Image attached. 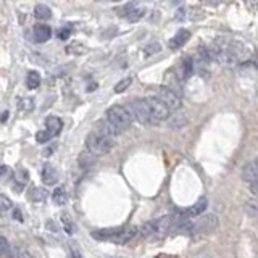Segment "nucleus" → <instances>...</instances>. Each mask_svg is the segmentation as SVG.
Segmentation results:
<instances>
[{
	"label": "nucleus",
	"instance_id": "34",
	"mask_svg": "<svg viewBox=\"0 0 258 258\" xmlns=\"http://www.w3.org/2000/svg\"><path fill=\"white\" fill-rule=\"evenodd\" d=\"M250 192L254 194L255 197H258V181H257V183H252L250 184Z\"/></svg>",
	"mask_w": 258,
	"mask_h": 258
},
{
	"label": "nucleus",
	"instance_id": "2",
	"mask_svg": "<svg viewBox=\"0 0 258 258\" xmlns=\"http://www.w3.org/2000/svg\"><path fill=\"white\" fill-rule=\"evenodd\" d=\"M107 120L112 123V125L118 129L120 132L128 129L134 121L131 112H129V108L123 107V105H113L112 108H108L107 110Z\"/></svg>",
	"mask_w": 258,
	"mask_h": 258
},
{
	"label": "nucleus",
	"instance_id": "37",
	"mask_svg": "<svg viewBox=\"0 0 258 258\" xmlns=\"http://www.w3.org/2000/svg\"><path fill=\"white\" fill-rule=\"evenodd\" d=\"M257 92H258V87H257Z\"/></svg>",
	"mask_w": 258,
	"mask_h": 258
},
{
	"label": "nucleus",
	"instance_id": "35",
	"mask_svg": "<svg viewBox=\"0 0 258 258\" xmlns=\"http://www.w3.org/2000/svg\"><path fill=\"white\" fill-rule=\"evenodd\" d=\"M8 168H6V166H0V178H2V176H5V174H8Z\"/></svg>",
	"mask_w": 258,
	"mask_h": 258
},
{
	"label": "nucleus",
	"instance_id": "31",
	"mask_svg": "<svg viewBox=\"0 0 258 258\" xmlns=\"http://www.w3.org/2000/svg\"><path fill=\"white\" fill-rule=\"evenodd\" d=\"M8 250H10V244H8V241H6L5 237L0 236V255L6 254V252H8Z\"/></svg>",
	"mask_w": 258,
	"mask_h": 258
},
{
	"label": "nucleus",
	"instance_id": "33",
	"mask_svg": "<svg viewBox=\"0 0 258 258\" xmlns=\"http://www.w3.org/2000/svg\"><path fill=\"white\" fill-rule=\"evenodd\" d=\"M71 258H82V254H81V250L77 249V247H71Z\"/></svg>",
	"mask_w": 258,
	"mask_h": 258
},
{
	"label": "nucleus",
	"instance_id": "13",
	"mask_svg": "<svg viewBox=\"0 0 258 258\" xmlns=\"http://www.w3.org/2000/svg\"><path fill=\"white\" fill-rule=\"evenodd\" d=\"M153 223H155V234H160V236L170 232L173 229V224H174L171 216H163V218H160Z\"/></svg>",
	"mask_w": 258,
	"mask_h": 258
},
{
	"label": "nucleus",
	"instance_id": "5",
	"mask_svg": "<svg viewBox=\"0 0 258 258\" xmlns=\"http://www.w3.org/2000/svg\"><path fill=\"white\" fill-rule=\"evenodd\" d=\"M165 103V105L170 108V112H178L183 107V102H181V97L178 95L176 90H173L170 87H161L158 89V94L155 95Z\"/></svg>",
	"mask_w": 258,
	"mask_h": 258
},
{
	"label": "nucleus",
	"instance_id": "27",
	"mask_svg": "<svg viewBox=\"0 0 258 258\" xmlns=\"http://www.w3.org/2000/svg\"><path fill=\"white\" fill-rule=\"evenodd\" d=\"M181 68H183V76L184 77H189L192 74V71H194V63H192L191 58H187V60L183 63V66H181Z\"/></svg>",
	"mask_w": 258,
	"mask_h": 258
},
{
	"label": "nucleus",
	"instance_id": "26",
	"mask_svg": "<svg viewBox=\"0 0 258 258\" xmlns=\"http://www.w3.org/2000/svg\"><path fill=\"white\" fill-rule=\"evenodd\" d=\"M11 210V200L5 195H0V213H6Z\"/></svg>",
	"mask_w": 258,
	"mask_h": 258
},
{
	"label": "nucleus",
	"instance_id": "25",
	"mask_svg": "<svg viewBox=\"0 0 258 258\" xmlns=\"http://www.w3.org/2000/svg\"><path fill=\"white\" fill-rule=\"evenodd\" d=\"M126 16H128V19L129 21H137V19H140L142 16H144V10L142 8H132L129 13H126Z\"/></svg>",
	"mask_w": 258,
	"mask_h": 258
},
{
	"label": "nucleus",
	"instance_id": "8",
	"mask_svg": "<svg viewBox=\"0 0 258 258\" xmlns=\"http://www.w3.org/2000/svg\"><path fill=\"white\" fill-rule=\"evenodd\" d=\"M242 179L247 181V183H257L258 181V158L255 161H250L244 166L242 170Z\"/></svg>",
	"mask_w": 258,
	"mask_h": 258
},
{
	"label": "nucleus",
	"instance_id": "24",
	"mask_svg": "<svg viewBox=\"0 0 258 258\" xmlns=\"http://www.w3.org/2000/svg\"><path fill=\"white\" fill-rule=\"evenodd\" d=\"M139 231H140L142 236H152V234H155V223L148 221V223H145L144 226H142Z\"/></svg>",
	"mask_w": 258,
	"mask_h": 258
},
{
	"label": "nucleus",
	"instance_id": "32",
	"mask_svg": "<svg viewBox=\"0 0 258 258\" xmlns=\"http://www.w3.org/2000/svg\"><path fill=\"white\" fill-rule=\"evenodd\" d=\"M71 34V28H63V29H58V39H62V41H66Z\"/></svg>",
	"mask_w": 258,
	"mask_h": 258
},
{
	"label": "nucleus",
	"instance_id": "12",
	"mask_svg": "<svg viewBox=\"0 0 258 258\" xmlns=\"http://www.w3.org/2000/svg\"><path fill=\"white\" fill-rule=\"evenodd\" d=\"M189 37H191V32L187 31V29H179L176 34H174V37L170 41V49L171 50H176V49H181L183 45L189 41Z\"/></svg>",
	"mask_w": 258,
	"mask_h": 258
},
{
	"label": "nucleus",
	"instance_id": "16",
	"mask_svg": "<svg viewBox=\"0 0 258 258\" xmlns=\"http://www.w3.org/2000/svg\"><path fill=\"white\" fill-rule=\"evenodd\" d=\"M45 128H47L45 131H47L52 137H54V135L60 134L62 128H63V123H62L60 118H57V116H49V118L45 120Z\"/></svg>",
	"mask_w": 258,
	"mask_h": 258
},
{
	"label": "nucleus",
	"instance_id": "3",
	"mask_svg": "<svg viewBox=\"0 0 258 258\" xmlns=\"http://www.w3.org/2000/svg\"><path fill=\"white\" fill-rule=\"evenodd\" d=\"M129 112H131L132 118L137 120L142 125H150L152 123V116H150V110H148L147 100L145 99H134L129 103Z\"/></svg>",
	"mask_w": 258,
	"mask_h": 258
},
{
	"label": "nucleus",
	"instance_id": "19",
	"mask_svg": "<svg viewBox=\"0 0 258 258\" xmlns=\"http://www.w3.org/2000/svg\"><path fill=\"white\" fill-rule=\"evenodd\" d=\"M47 197H49V192L47 189H44V187H34L29 194V198L32 202H44V200H47Z\"/></svg>",
	"mask_w": 258,
	"mask_h": 258
},
{
	"label": "nucleus",
	"instance_id": "10",
	"mask_svg": "<svg viewBox=\"0 0 258 258\" xmlns=\"http://www.w3.org/2000/svg\"><path fill=\"white\" fill-rule=\"evenodd\" d=\"M137 232H139V229L135 228V226H128V228H123V231L120 232L118 236H116L112 242H115V244H128L129 241H132V239L137 236Z\"/></svg>",
	"mask_w": 258,
	"mask_h": 258
},
{
	"label": "nucleus",
	"instance_id": "30",
	"mask_svg": "<svg viewBox=\"0 0 258 258\" xmlns=\"http://www.w3.org/2000/svg\"><path fill=\"white\" fill-rule=\"evenodd\" d=\"M11 258H34V257H32L29 252H26L23 249H16L15 252H13Z\"/></svg>",
	"mask_w": 258,
	"mask_h": 258
},
{
	"label": "nucleus",
	"instance_id": "38",
	"mask_svg": "<svg viewBox=\"0 0 258 258\" xmlns=\"http://www.w3.org/2000/svg\"><path fill=\"white\" fill-rule=\"evenodd\" d=\"M215 2H216V0H215Z\"/></svg>",
	"mask_w": 258,
	"mask_h": 258
},
{
	"label": "nucleus",
	"instance_id": "17",
	"mask_svg": "<svg viewBox=\"0 0 258 258\" xmlns=\"http://www.w3.org/2000/svg\"><path fill=\"white\" fill-rule=\"evenodd\" d=\"M206 206H208V200H206V197H200L195 205H192V206L187 208L186 215L187 216H198L206 210Z\"/></svg>",
	"mask_w": 258,
	"mask_h": 258
},
{
	"label": "nucleus",
	"instance_id": "14",
	"mask_svg": "<svg viewBox=\"0 0 258 258\" xmlns=\"http://www.w3.org/2000/svg\"><path fill=\"white\" fill-rule=\"evenodd\" d=\"M42 181H44V184H47V186L58 183V173L50 163L44 165V168H42Z\"/></svg>",
	"mask_w": 258,
	"mask_h": 258
},
{
	"label": "nucleus",
	"instance_id": "23",
	"mask_svg": "<svg viewBox=\"0 0 258 258\" xmlns=\"http://www.w3.org/2000/svg\"><path fill=\"white\" fill-rule=\"evenodd\" d=\"M132 84V77H126V79H123V81H120L118 84H116L115 86V92L116 94H121V92H125V90L131 86Z\"/></svg>",
	"mask_w": 258,
	"mask_h": 258
},
{
	"label": "nucleus",
	"instance_id": "36",
	"mask_svg": "<svg viewBox=\"0 0 258 258\" xmlns=\"http://www.w3.org/2000/svg\"><path fill=\"white\" fill-rule=\"evenodd\" d=\"M15 218H18V219H23V216H21V215H19V213H18V211H15Z\"/></svg>",
	"mask_w": 258,
	"mask_h": 258
},
{
	"label": "nucleus",
	"instance_id": "4",
	"mask_svg": "<svg viewBox=\"0 0 258 258\" xmlns=\"http://www.w3.org/2000/svg\"><path fill=\"white\" fill-rule=\"evenodd\" d=\"M147 105L148 110H150V116H152V123H160L163 120H168V116L171 115L170 108H168L163 102H161L158 97H147Z\"/></svg>",
	"mask_w": 258,
	"mask_h": 258
},
{
	"label": "nucleus",
	"instance_id": "18",
	"mask_svg": "<svg viewBox=\"0 0 258 258\" xmlns=\"http://www.w3.org/2000/svg\"><path fill=\"white\" fill-rule=\"evenodd\" d=\"M95 158L97 157H94V155L90 152H81L79 157H77V163H79L81 168H86V170H87V168H90L95 163Z\"/></svg>",
	"mask_w": 258,
	"mask_h": 258
},
{
	"label": "nucleus",
	"instance_id": "28",
	"mask_svg": "<svg viewBox=\"0 0 258 258\" xmlns=\"http://www.w3.org/2000/svg\"><path fill=\"white\" fill-rule=\"evenodd\" d=\"M62 221H63V228H64V231H66L68 234H73V232L76 231V228H74L73 221H71V219H69V216L64 215V216L62 218Z\"/></svg>",
	"mask_w": 258,
	"mask_h": 258
},
{
	"label": "nucleus",
	"instance_id": "11",
	"mask_svg": "<svg viewBox=\"0 0 258 258\" xmlns=\"http://www.w3.org/2000/svg\"><path fill=\"white\" fill-rule=\"evenodd\" d=\"M32 36H34V41L39 42V44L47 42L49 39L52 37L50 26H47V24H36L34 26V31H32Z\"/></svg>",
	"mask_w": 258,
	"mask_h": 258
},
{
	"label": "nucleus",
	"instance_id": "21",
	"mask_svg": "<svg viewBox=\"0 0 258 258\" xmlns=\"http://www.w3.org/2000/svg\"><path fill=\"white\" fill-rule=\"evenodd\" d=\"M52 200H54L55 205H64L68 200V195H66V192H64V189L60 187V189H55L54 194H52Z\"/></svg>",
	"mask_w": 258,
	"mask_h": 258
},
{
	"label": "nucleus",
	"instance_id": "20",
	"mask_svg": "<svg viewBox=\"0 0 258 258\" xmlns=\"http://www.w3.org/2000/svg\"><path fill=\"white\" fill-rule=\"evenodd\" d=\"M34 16L37 19H49L52 16V10L47 5H37L34 8Z\"/></svg>",
	"mask_w": 258,
	"mask_h": 258
},
{
	"label": "nucleus",
	"instance_id": "9",
	"mask_svg": "<svg viewBox=\"0 0 258 258\" xmlns=\"http://www.w3.org/2000/svg\"><path fill=\"white\" fill-rule=\"evenodd\" d=\"M187 123H189V118H187V115L184 112H181V110L168 116V125H170L171 129H181L184 128Z\"/></svg>",
	"mask_w": 258,
	"mask_h": 258
},
{
	"label": "nucleus",
	"instance_id": "6",
	"mask_svg": "<svg viewBox=\"0 0 258 258\" xmlns=\"http://www.w3.org/2000/svg\"><path fill=\"white\" fill-rule=\"evenodd\" d=\"M218 226V218L215 215H205L194 223V234H210Z\"/></svg>",
	"mask_w": 258,
	"mask_h": 258
},
{
	"label": "nucleus",
	"instance_id": "1",
	"mask_svg": "<svg viewBox=\"0 0 258 258\" xmlns=\"http://www.w3.org/2000/svg\"><path fill=\"white\" fill-rule=\"evenodd\" d=\"M86 147L87 152L92 153L94 157H103V155H108L115 148V139L105 137V135L94 131L87 135Z\"/></svg>",
	"mask_w": 258,
	"mask_h": 258
},
{
	"label": "nucleus",
	"instance_id": "7",
	"mask_svg": "<svg viewBox=\"0 0 258 258\" xmlns=\"http://www.w3.org/2000/svg\"><path fill=\"white\" fill-rule=\"evenodd\" d=\"M95 132H99V134L105 135V137H110V139H115L116 135L121 134V132L118 131V129H116L107 118L97 123V131H95Z\"/></svg>",
	"mask_w": 258,
	"mask_h": 258
},
{
	"label": "nucleus",
	"instance_id": "29",
	"mask_svg": "<svg viewBox=\"0 0 258 258\" xmlns=\"http://www.w3.org/2000/svg\"><path fill=\"white\" fill-rule=\"evenodd\" d=\"M50 139H52V135H50L47 131H39V132L36 134V140L41 142V144H45V142L50 140Z\"/></svg>",
	"mask_w": 258,
	"mask_h": 258
},
{
	"label": "nucleus",
	"instance_id": "22",
	"mask_svg": "<svg viewBox=\"0 0 258 258\" xmlns=\"http://www.w3.org/2000/svg\"><path fill=\"white\" fill-rule=\"evenodd\" d=\"M26 86H28L29 89H36V87L41 86V76H39V73L31 71L28 77H26Z\"/></svg>",
	"mask_w": 258,
	"mask_h": 258
},
{
	"label": "nucleus",
	"instance_id": "15",
	"mask_svg": "<svg viewBox=\"0 0 258 258\" xmlns=\"http://www.w3.org/2000/svg\"><path fill=\"white\" fill-rule=\"evenodd\" d=\"M123 228H113V229H100V231H94L92 237L97 241H113V239L120 234Z\"/></svg>",
	"mask_w": 258,
	"mask_h": 258
}]
</instances>
